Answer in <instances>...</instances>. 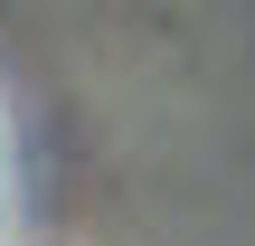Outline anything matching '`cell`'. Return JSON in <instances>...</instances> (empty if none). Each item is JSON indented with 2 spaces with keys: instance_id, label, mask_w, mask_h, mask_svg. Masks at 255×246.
Masks as SVG:
<instances>
[{
  "instance_id": "1",
  "label": "cell",
  "mask_w": 255,
  "mask_h": 246,
  "mask_svg": "<svg viewBox=\"0 0 255 246\" xmlns=\"http://www.w3.org/2000/svg\"><path fill=\"white\" fill-rule=\"evenodd\" d=\"M0 218H9V152H0Z\"/></svg>"
}]
</instances>
